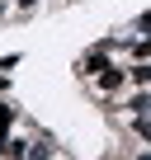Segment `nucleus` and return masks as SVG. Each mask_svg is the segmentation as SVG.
<instances>
[{
	"mask_svg": "<svg viewBox=\"0 0 151 160\" xmlns=\"http://www.w3.org/2000/svg\"><path fill=\"white\" fill-rule=\"evenodd\" d=\"M128 61H151V33H142V38L128 42Z\"/></svg>",
	"mask_w": 151,
	"mask_h": 160,
	"instance_id": "nucleus-6",
	"label": "nucleus"
},
{
	"mask_svg": "<svg viewBox=\"0 0 151 160\" xmlns=\"http://www.w3.org/2000/svg\"><path fill=\"white\" fill-rule=\"evenodd\" d=\"M132 160H151V146H146V151H137V155H132Z\"/></svg>",
	"mask_w": 151,
	"mask_h": 160,
	"instance_id": "nucleus-12",
	"label": "nucleus"
},
{
	"mask_svg": "<svg viewBox=\"0 0 151 160\" xmlns=\"http://www.w3.org/2000/svg\"><path fill=\"white\" fill-rule=\"evenodd\" d=\"M128 127H132V137H137V141H146V146H151V118H146V113L128 118Z\"/></svg>",
	"mask_w": 151,
	"mask_h": 160,
	"instance_id": "nucleus-7",
	"label": "nucleus"
},
{
	"mask_svg": "<svg viewBox=\"0 0 151 160\" xmlns=\"http://www.w3.org/2000/svg\"><path fill=\"white\" fill-rule=\"evenodd\" d=\"M128 80L142 90H151V61H128Z\"/></svg>",
	"mask_w": 151,
	"mask_h": 160,
	"instance_id": "nucleus-5",
	"label": "nucleus"
},
{
	"mask_svg": "<svg viewBox=\"0 0 151 160\" xmlns=\"http://www.w3.org/2000/svg\"><path fill=\"white\" fill-rule=\"evenodd\" d=\"M14 122H19V104L14 99H0V137H10Z\"/></svg>",
	"mask_w": 151,
	"mask_h": 160,
	"instance_id": "nucleus-4",
	"label": "nucleus"
},
{
	"mask_svg": "<svg viewBox=\"0 0 151 160\" xmlns=\"http://www.w3.org/2000/svg\"><path fill=\"white\" fill-rule=\"evenodd\" d=\"M132 33H137V38H142V33H151V10H142V14L132 19Z\"/></svg>",
	"mask_w": 151,
	"mask_h": 160,
	"instance_id": "nucleus-8",
	"label": "nucleus"
},
{
	"mask_svg": "<svg viewBox=\"0 0 151 160\" xmlns=\"http://www.w3.org/2000/svg\"><path fill=\"white\" fill-rule=\"evenodd\" d=\"M38 5H43V0H14V10H10V14H19V19H24V14H33Z\"/></svg>",
	"mask_w": 151,
	"mask_h": 160,
	"instance_id": "nucleus-9",
	"label": "nucleus"
},
{
	"mask_svg": "<svg viewBox=\"0 0 151 160\" xmlns=\"http://www.w3.org/2000/svg\"><path fill=\"white\" fill-rule=\"evenodd\" d=\"M0 160H5V137H0Z\"/></svg>",
	"mask_w": 151,
	"mask_h": 160,
	"instance_id": "nucleus-13",
	"label": "nucleus"
},
{
	"mask_svg": "<svg viewBox=\"0 0 151 160\" xmlns=\"http://www.w3.org/2000/svg\"><path fill=\"white\" fill-rule=\"evenodd\" d=\"M90 85H95V94H99V99H113V94H128V85H132V80H128V61H113L109 71H99V75L90 80Z\"/></svg>",
	"mask_w": 151,
	"mask_h": 160,
	"instance_id": "nucleus-2",
	"label": "nucleus"
},
{
	"mask_svg": "<svg viewBox=\"0 0 151 160\" xmlns=\"http://www.w3.org/2000/svg\"><path fill=\"white\" fill-rule=\"evenodd\" d=\"M52 155H57V141H52L47 132H33V137H29V155H24V160H52Z\"/></svg>",
	"mask_w": 151,
	"mask_h": 160,
	"instance_id": "nucleus-3",
	"label": "nucleus"
},
{
	"mask_svg": "<svg viewBox=\"0 0 151 160\" xmlns=\"http://www.w3.org/2000/svg\"><path fill=\"white\" fill-rule=\"evenodd\" d=\"M123 47V38H99V42H90L85 52H81V61H76V71H81V80H95L99 71H109L113 66V52Z\"/></svg>",
	"mask_w": 151,
	"mask_h": 160,
	"instance_id": "nucleus-1",
	"label": "nucleus"
},
{
	"mask_svg": "<svg viewBox=\"0 0 151 160\" xmlns=\"http://www.w3.org/2000/svg\"><path fill=\"white\" fill-rule=\"evenodd\" d=\"M146 118H151V108H146Z\"/></svg>",
	"mask_w": 151,
	"mask_h": 160,
	"instance_id": "nucleus-14",
	"label": "nucleus"
},
{
	"mask_svg": "<svg viewBox=\"0 0 151 160\" xmlns=\"http://www.w3.org/2000/svg\"><path fill=\"white\" fill-rule=\"evenodd\" d=\"M19 61H24V52H10V57H0V71H14Z\"/></svg>",
	"mask_w": 151,
	"mask_h": 160,
	"instance_id": "nucleus-10",
	"label": "nucleus"
},
{
	"mask_svg": "<svg viewBox=\"0 0 151 160\" xmlns=\"http://www.w3.org/2000/svg\"><path fill=\"white\" fill-rule=\"evenodd\" d=\"M10 90V71H0V94H5Z\"/></svg>",
	"mask_w": 151,
	"mask_h": 160,
	"instance_id": "nucleus-11",
	"label": "nucleus"
}]
</instances>
